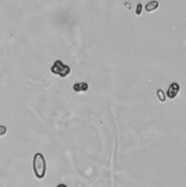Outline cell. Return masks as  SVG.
Listing matches in <instances>:
<instances>
[{
	"instance_id": "1",
	"label": "cell",
	"mask_w": 186,
	"mask_h": 187,
	"mask_svg": "<svg viewBox=\"0 0 186 187\" xmlns=\"http://www.w3.org/2000/svg\"><path fill=\"white\" fill-rule=\"evenodd\" d=\"M34 172L38 179H44L45 172H46V162L42 154H35L34 156Z\"/></svg>"
},
{
	"instance_id": "2",
	"label": "cell",
	"mask_w": 186,
	"mask_h": 187,
	"mask_svg": "<svg viewBox=\"0 0 186 187\" xmlns=\"http://www.w3.org/2000/svg\"><path fill=\"white\" fill-rule=\"evenodd\" d=\"M50 71L56 75H60V77H67L70 74V67L63 64V62H60V60H56L50 67Z\"/></svg>"
},
{
	"instance_id": "10",
	"label": "cell",
	"mask_w": 186,
	"mask_h": 187,
	"mask_svg": "<svg viewBox=\"0 0 186 187\" xmlns=\"http://www.w3.org/2000/svg\"><path fill=\"white\" fill-rule=\"evenodd\" d=\"M58 187H67V186H66V184H63V183H62V184H59Z\"/></svg>"
},
{
	"instance_id": "6",
	"label": "cell",
	"mask_w": 186,
	"mask_h": 187,
	"mask_svg": "<svg viewBox=\"0 0 186 187\" xmlns=\"http://www.w3.org/2000/svg\"><path fill=\"white\" fill-rule=\"evenodd\" d=\"M157 95H158V99H160V102H165L167 96H165V94H164L163 89H158V91H157Z\"/></svg>"
},
{
	"instance_id": "9",
	"label": "cell",
	"mask_w": 186,
	"mask_h": 187,
	"mask_svg": "<svg viewBox=\"0 0 186 187\" xmlns=\"http://www.w3.org/2000/svg\"><path fill=\"white\" fill-rule=\"evenodd\" d=\"M125 7L127 8V10H132V6H130V3L129 2H125Z\"/></svg>"
},
{
	"instance_id": "5",
	"label": "cell",
	"mask_w": 186,
	"mask_h": 187,
	"mask_svg": "<svg viewBox=\"0 0 186 187\" xmlns=\"http://www.w3.org/2000/svg\"><path fill=\"white\" fill-rule=\"evenodd\" d=\"M144 8H146V11L151 13V11H154V10H157V8H158V2H157V0H151V2L147 3Z\"/></svg>"
},
{
	"instance_id": "3",
	"label": "cell",
	"mask_w": 186,
	"mask_h": 187,
	"mask_svg": "<svg viewBox=\"0 0 186 187\" xmlns=\"http://www.w3.org/2000/svg\"><path fill=\"white\" fill-rule=\"evenodd\" d=\"M178 92H179V84H176V83H172L169 85V88H168V91L165 92L168 96V98H171V99H173L176 95H178Z\"/></svg>"
},
{
	"instance_id": "4",
	"label": "cell",
	"mask_w": 186,
	"mask_h": 187,
	"mask_svg": "<svg viewBox=\"0 0 186 187\" xmlns=\"http://www.w3.org/2000/svg\"><path fill=\"white\" fill-rule=\"evenodd\" d=\"M73 89L76 92H85L88 89V84L87 83H77L73 85Z\"/></svg>"
},
{
	"instance_id": "7",
	"label": "cell",
	"mask_w": 186,
	"mask_h": 187,
	"mask_svg": "<svg viewBox=\"0 0 186 187\" xmlns=\"http://www.w3.org/2000/svg\"><path fill=\"white\" fill-rule=\"evenodd\" d=\"M142 11H143V6H142V3H139L136 7V16H142Z\"/></svg>"
},
{
	"instance_id": "8",
	"label": "cell",
	"mask_w": 186,
	"mask_h": 187,
	"mask_svg": "<svg viewBox=\"0 0 186 187\" xmlns=\"http://www.w3.org/2000/svg\"><path fill=\"white\" fill-rule=\"evenodd\" d=\"M6 133H7V127H4V126H0V135H4Z\"/></svg>"
}]
</instances>
